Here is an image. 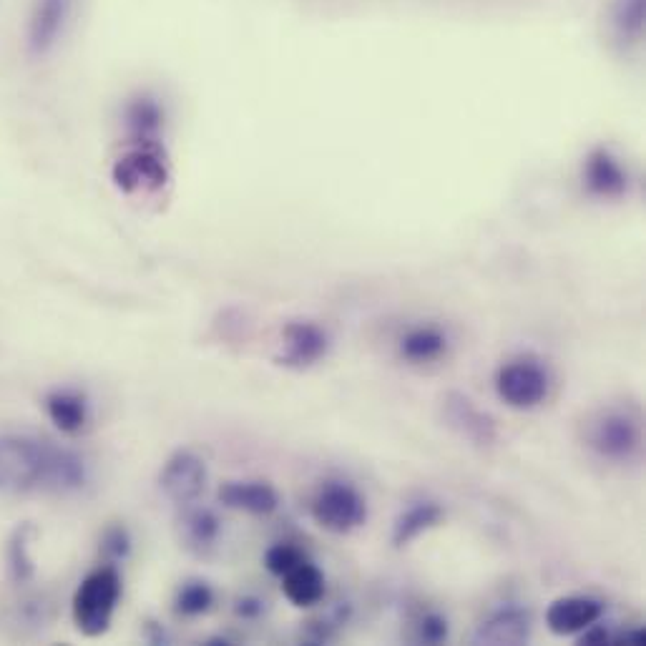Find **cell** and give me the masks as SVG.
Returning <instances> with one entry per match:
<instances>
[{
  "mask_svg": "<svg viewBox=\"0 0 646 646\" xmlns=\"http://www.w3.org/2000/svg\"><path fill=\"white\" fill-rule=\"evenodd\" d=\"M86 483V466L76 453L56 448L48 440L0 438V486L56 488L76 491Z\"/></svg>",
  "mask_w": 646,
  "mask_h": 646,
  "instance_id": "1",
  "label": "cell"
},
{
  "mask_svg": "<svg viewBox=\"0 0 646 646\" xmlns=\"http://www.w3.org/2000/svg\"><path fill=\"white\" fill-rule=\"evenodd\" d=\"M641 420L626 408H601L584 423L586 448L609 463H631L641 453Z\"/></svg>",
  "mask_w": 646,
  "mask_h": 646,
  "instance_id": "2",
  "label": "cell"
},
{
  "mask_svg": "<svg viewBox=\"0 0 646 646\" xmlns=\"http://www.w3.org/2000/svg\"><path fill=\"white\" fill-rule=\"evenodd\" d=\"M121 601V576L114 566L96 569L81 581L73 594V621L83 636L109 631Z\"/></svg>",
  "mask_w": 646,
  "mask_h": 646,
  "instance_id": "3",
  "label": "cell"
},
{
  "mask_svg": "<svg viewBox=\"0 0 646 646\" xmlns=\"http://www.w3.org/2000/svg\"><path fill=\"white\" fill-rule=\"evenodd\" d=\"M551 373L538 357L521 355L498 367L496 395L513 410H533L551 395Z\"/></svg>",
  "mask_w": 646,
  "mask_h": 646,
  "instance_id": "4",
  "label": "cell"
},
{
  "mask_svg": "<svg viewBox=\"0 0 646 646\" xmlns=\"http://www.w3.org/2000/svg\"><path fill=\"white\" fill-rule=\"evenodd\" d=\"M310 513L315 523L325 531L345 536L357 531L367 521V501L352 483L325 481L310 501Z\"/></svg>",
  "mask_w": 646,
  "mask_h": 646,
  "instance_id": "5",
  "label": "cell"
},
{
  "mask_svg": "<svg viewBox=\"0 0 646 646\" xmlns=\"http://www.w3.org/2000/svg\"><path fill=\"white\" fill-rule=\"evenodd\" d=\"M78 0H31L26 18V46L36 58L61 46L76 16Z\"/></svg>",
  "mask_w": 646,
  "mask_h": 646,
  "instance_id": "6",
  "label": "cell"
},
{
  "mask_svg": "<svg viewBox=\"0 0 646 646\" xmlns=\"http://www.w3.org/2000/svg\"><path fill=\"white\" fill-rule=\"evenodd\" d=\"M209 483L207 460L189 448H181L166 458L159 473V488L176 506H192Z\"/></svg>",
  "mask_w": 646,
  "mask_h": 646,
  "instance_id": "7",
  "label": "cell"
},
{
  "mask_svg": "<svg viewBox=\"0 0 646 646\" xmlns=\"http://www.w3.org/2000/svg\"><path fill=\"white\" fill-rule=\"evenodd\" d=\"M330 345V332L315 320H292L282 327V352L277 360L292 370H307L325 360Z\"/></svg>",
  "mask_w": 646,
  "mask_h": 646,
  "instance_id": "8",
  "label": "cell"
},
{
  "mask_svg": "<svg viewBox=\"0 0 646 646\" xmlns=\"http://www.w3.org/2000/svg\"><path fill=\"white\" fill-rule=\"evenodd\" d=\"M443 420L458 438L481 445V448L493 445L498 438L496 420L486 410L478 408L466 393H458V390L443 398Z\"/></svg>",
  "mask_w": 646,
  "mask_h": 646,
  "instance_id": "9",
  "label": "cell"
},
{
  "mask_svg": "<svg viewBox=\"0 0 646 646\" xmlns=\"http://www.w3.org/2000/svg\"><path fill=\"white\" fill-rule=\"evenodd\" d=\"M604 614V601L589 594H569L551 601L546 609V626L556 636H579Z\"/></svg>",
  "mask_w": 646,
  "mask_h": 646,
  "instance_id": "10",
  "label": "cell"
},
{
  "mask_svg": "<svg viewBox=\"0 0 646 646\" xmlns=\"http://www.w3.org/2000/svg\"><path fill=\"white\" fill-rule=\"evenodd\" d=\"M533 619L531 611L523 609L518 604H503L498 606L496 611L486 616L481 624L476 626V634H473V641L476 644H506V646H518L526 644L531 639Z\"/></svg>",
  "mask_w": 646,
  "mask_h": 646,
  "instance_id": "11",
  "label": "cell"
},
{
  "mask_svg": "<svg viewBox=\"0 0 646 646\" xmlns=\"http://www.w3.org/2000/svg\"><path fill=\"white\" fill-rule=\"evenodd\" d=\"M114 179L124 192H156L164 187L166 169L156 151L136 149L119 159L114 169Z\"/></svg>",
  "mask_w": 646,
  "mask_h": 646,
  "instance_id": "12",
  "label": "cell"
},
{
  "mask_svg": "<svg viewBox=\"0 0 646 646\" xmlns=\"http://www.w3.org/2000/svg\"><path fill=\"white\" fill-rule=\"evenodd\" d=\"M219 501L232 511L269 516L280 508V493L267 481H227L219 488Z\"/></svg>",
  "mask_w": 646,
  "mask_h": 646,
  "instance_id": "13",
  "label": "cell"
},
{
  "mask_svg": "<svg viewBox=\"0 0 646 646\" xmlns=\"http://www.w3.org/2000/svg\"><path fill=\"white\" fill-rule=\"evenodd\" d=\"M450 337L435 325H415L398 340V355L408 365H430L448 355Z\"/></svg>",
  "mask_w": 646,
  "mask_h": 646,
  "instance_id": "14",
  "label": "cell"
},
{
  "mask_svg": "<svg viewBox=\"0 0 646 646\" xmlns=\"http://www.w3.org/2000/svg\"><path fill=\"white\" fill-rule=\"evenodd\" d=\"M445 518L443 506L438 501H415L408 508L398 513V518L393 521V533L390 541L398 548L408 546L415 538H420L423 533H428L430 528L440 526Z\"/></svg>",
  "mask_w": 646,
  "mask_h": 646,
  "instance_id": "15",
  "label": "cell"
},
{
  "mask_svg": "<svg viewBox=\"0 0 646 646\" xmlns=\"http://www.w3.org/2000/svg\"><path fill=\"white\" fill-rule=\"evenodd\" d=\"M282 591H285L287 601L300 609L315 606L325 599V574L317 564H312L310 559H302L300 564L292 566L285 576H282Z\"/></svg>",
  "mask_w": 646,
  "mask_h": 646,
  "instance_id": "16",
  "label": "cell"
},
{
  "mask_svg": "<svg viewBox=\"0 0 646 646\" xmlns=\"http://www.w3.org/2000/svg\"><path fill=\"white\" fill-rule=\"evenodd\" d=\"M181 541L197 556H207L209 551H214L222 536V521L217 518V513L209 508H192L181 516Z\"/></svg>",
  "mask_w": 646,
  "mask_h": 646,
  "instance_id": "17",
  "label": "cell"
},
{
  "mask_svg": "<svg viewBox=\"0 0 646 646\" xmlns=\"http://www.w3.org/2000/svg\"><path fill=\"white\" fill-rule=\"evenodd\" d=\"M584 179H586V187H589L596 197L614 199V197H621L626 189L624 169H621L619 161L604 149L594 151V154L586 159Z\"/></svg>",
  "mask_w": 646,
  "mask_h": 646,
  "instance_id": "18",
  "label": "cell"
},
{
  "mask_svg": "<svg viewBox=\"0 0 646 646\" xmlns=\"http://www.w3.org/2000/svg\"><path fill=\"white\" fill-rule=\"evenodd\" d=\"M46 413L61 433H81L88 423V400L76 390H56L46 398Z\"/></svg>",
  "mask_w": 646,
  "mask_h": 646,
  "instance_id": "19",
  "label": "cell"
},
{
  "mask_svg": "<svg viewBox=\"0 0 646 646\" xmlns=\"http://www.w3.org/2000/svg\"><path fill=\"white\" fill-rule=\"evenodd\" d=\"M174 606L181 616L207 614V611L214 606V589L207 584V581H199V579L187 581V584H181L179 591H176Z\"/></svg>",
  "mask_w": 646,
  "mask_h": 646,
  "instance_id": "20",
  "label": "cell"
},
{
  "mask_svg": "<svg viewBox=\"0 0 646 646\" xmlns=\"http://www.w3.org/2000/svg\"><path fill=\"white\" fill-rule=\"evenodd\" d=\"M450 634L448 619H445L440 611H420L413 621V631H410V639L415 644H445Z\"/></svg>",
  "mask_w": 646,
  "mask_h": 646,
  "instance_id": "21",
  "label": "cell"
},
{
  "mask_svg": "<svg viewBox=\"0 0 646 646\" xmlns=\"http://www.w3.org/2000/svg\"><path fill=\"white\" fill-rule=\"evenodd\" d=\"M302 559H305V553H302L300 548L290 546V543H277V546L267 548V553H264V566H267L269 574L280 576L282 579V576H285L292 566L300 564Z\"/></svg>",
  "mask_w": 646,
  "mask_h": 646,
  "instance_id": "22",
  "label": "cell"
},
{
  "mask_svg": "<svg viewBox=\"0 0 646 646\" xmlns=\"http://www.w3.org/2000/svg\"><path fill=\"white\" fill-rule=\"evenodd\" d=\"M641 21H644V0H624V11L619 16L624 31H639Z\"/></svg>",
  "mask_w": 646,
  "mask_h": 646,
  "instance_id": "23",
  "label": "cell"
},
{
  "mask_svg": "<svg viewBox=\"0 0 646 646\" xmlns=\"http://www.w3.org/2000/svg\"><path fill=\"white\" fill-rule=\"evenodd\" d=\"M106 551L114 556V559H124L126 553H129L131 548V541H129V533L124 531V528H114V531L106 536V543H104Z\"/></svg>",
  "mask_w": 646,
  "mask_h": 646,
  "instance_id": "24",
  "label": "cell"
},
{
  "mask_svg": "<svg viewBox=\"0 0 646 646\" xmlns=\"http://www.w3.org/2000/svg\"><path fill=\"white\" fill-rule=\"evenodd\" d=\"M264 609V601L262 599H239V606H237V614L242 616H259Z\"/></svg>",
  "mask_w": 646,
  "mask_h": 646,
  "instance_id": "25",
  "label": "cell"
}]
</instances>
